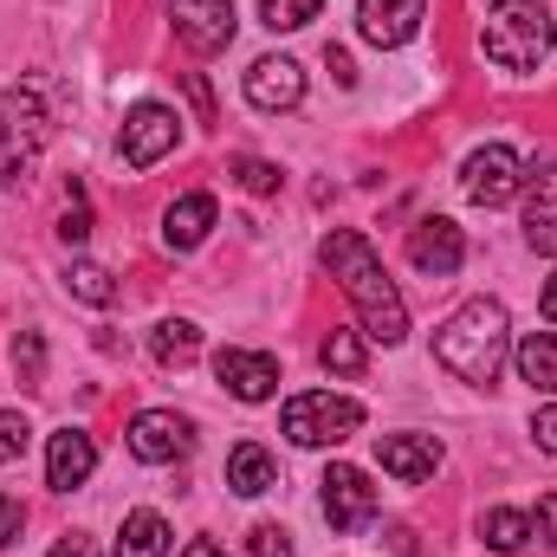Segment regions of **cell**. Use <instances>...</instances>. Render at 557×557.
<instances>
[{
    "instance_id": "6da1fadb",
    "label": "cell",
    "mask_w": 557,
    "mask_h": 557,
    "mask_svg": "<svg viewBox=\"0 0 557 557\" xmlns=\"http://www.w3.org/2000/svg\"><path fill=\"white\" fill-rule=\"evenodd\" d=\"M318 260H324V273L344 285V298L357 305V318H363L357 331H363V337H376V344H403V337H409V305H403L389 267L376 260V247H370L357 227H331V234L318 240Z\"/></svg>"
},
{
    "instance_id": "7a4b0ae2",
    "label": "cell",
    "mask_w": 557,
    "mask_h": 557,
    "mask_svg": "<svg viewBox=\"0 0 557 557\" xmlns=\"http://www.w3.org/2000/svg\"><path fill=\"white\" fill-rule=\"evenodd\" d=\"M506 357H512V318H506L499 298H467V305L434 331V363L454 370V376L473 383V389L499 383Z\"/></svg>"
},
{
    "instance_id": "3957f363",
    "label": "cell",
    "mask_w": 557,
    "mask_h": 557,
    "mask_svg": "<svg viewBox=\"0 0 557 557\" xmlns=\"http://www.w3.org/2000/svg\"><path fill=\"white\" fill-rule=\"evenodd\" d=\"M480 52L512 78L539 72L545 52H552V13L539 0H493L486 20H480Z\"/></svg>"
},
{
    "instance_id": "277c9868",
    "label": "cell",
    "mask_w": 557,
    "mask_h": 557,
    "mask_svg": "<svg viewBox=\"0 0 557 557\" xmlns=\"http://www.w3.org/2000/svg\"><path fill=\"white\" fill-rule=\"evenodd\" d=\"M52 137V117H46V91L26 78V85H7L0 91V188H26L33 182V162Z\"/></svg>"
},
{
    "instance_id": "5b68a950",
    "label": "cell",
    "mask_w": 557,
    "mask_h": 557,
    "mask_svg": "<svg viewBox=\"0 0 557 557\" xmlns=\"http://www.w3.org/2000/svg\"><path fill=\"white\" fill-rule=\"evenodd\" d=\"M278 428H285L292 447H337V441H350L363 428V403L337 396V389H305V396L285 403Z\"/></svg>"
},
{
    "instance_id": "8992f818",
    "label": "cell",
    "mask_w": 557,
    "mask_h": 557,
    "mask_svg": "<svg viewBox=\"0 0 557 557\" xmlns=\"http://www.w3.org/2000/svg\"><path fill=\"white\" fill-rule=\"evenodd\" d=\"M460 188H467V201H480V208H506V201H519V188H525V162H519V149H506V143L473 149L467 169H460Z\"/></svg>"
},
{
    "instance_id": "52a82bcc",
    "label": "cell",
    "mask_w": 557,
    "mask_h": 557,
    "mask_svg": "<svg viewBox=\"0 0 557 557\" xmlns=\"http://www.w3.org/2000/svg\"><path fill=\"white\" fill-rule=\"evenodd\" d=\"M318 486H324L318 499H324L331 532H363V525L376 519V506H383V499H376V486H370V473H363V467H350V460H331Z\"/></svg>"
},
{
    "instance_id": "ba28073f",
    "label": "cell",
    "mask_w": 557,
    "mask_h": 557,
    "mask_svg": "<svg viewBox=\"0 0 557 557\" xmlns=\"http://www.w3.org/2000/svg\"><path fill=\"white\" fill-rule=\"evenodd\" d=\"M175 143H182V117H175L169 104L143 98V104L124 111V137H117V149H124V162H131V169H156Z\"/></svg>"
},
{
    "instance_id": "9c48e42d",
    "label": "cell",
    "mask_w": 557,
    "mask_h": 557,
    "mask_svg": "<svg viewBox=\"0 0 557 557\" xmlns=\"http://www.w3.org/2000/svg\"><path fill=\"white\" fill-rule=\"evenodd\" d=\"M162 7L175 20V39L195 59H214L234 46V0H162Z\"/></svg>"
},
{
    "instance_id": "30bf717a",
    "label": "cell",
    "mask_w": 557,
    "mask_h": 557,
    "mask_svg": "<svg viewBox=\"0 0 557 557\" xmlns=\"http://www.w3.org/2000/svg\"><path fill=\"white\" fill-rule=\"evenodd\" d=\"M124 441H131V454L149 460V467H175V460H188V447H195V421L175 416V409H143Z\"/></svg>"
},
{
    "instance_id": "8fae6325",
    "label": "cell",
    "mask_w": 557,
    "mask_h": 557,
    "mask_svg": "<svg viewBox=\"0 0 557 557\" xmlns=\"http://www.w3.org/2000/svg\"><path fill=\"white\" fill-rule=\"evenodd\" d=\"M409 260H416V273L428 278H454L467 267V234L447 221V214H428L409 227Z\"/></svg>"
},
{
    "instance_id": "7c38bea8",
    "label": "cell",
    "mask_w": 557,
    "mask_h": 557,
    "mask_svg": "<svg viewBox=\"0 0 557 557\" xmlns=\"http://www.w3.org/2000/svg\"><path fill=\"white\" fill-rule=\"evenodd\" d=\"M421 20H428V0H357V33L383 52L409 46L421 33Z\"/></svg>"
},
{
    "instance_id": "4fadbf2b",
    "label": "cell",
    "mask_w": 557,
    "mask_h": 557,
    "mask_svg": "<svg viewBox=\"0 0 557 557\" xmlns=\"http://www.w3.org/2000/svg\"><path fill=\"white\" fill-rule=\"evenodd\" d=\"M214 376H221V389L240 396V403H267V396H278V357H267V350L227 344V350L214 357Z\"/></svg>"
},
{
    "instance_id": "5bb4252c",
    "label": "cell",
    "mask_w": 557,
    "mask_h": 557,
    "mask_svg": "<svg viewBox=\"0 0 557 557\" xmlns=\"http://www.w3.org/2000/svg\"><path fill=\"white\" fill-rule=\"evenodd\" d=\"M247 104L253 111H298L305 104V65L298 59H253V72H247Z\"/></svg>"
},
{
    "instance_id": "9a60e30c",
    "label": "cell",
    "mask_w": 557,
    "mask_h": 557,
    "mask_svg": "<svg viewBox=\"0 0 557 557\" xmlns=\"http://www.w3.org/2000/svg\"><path fill=\"white\" fill-rule=\"evenodd\" d=\"M91 473H98V441L85 428H59L46 441V486L52 493H78Z\"/></svg>"
},
{
    "instance_id": "2e32d148",
    "label": "cell",
    "mask_w": 557,
    "mask_h": 557,
    "mask_svg": "<svg viewBox=\"0 0 557 557\" xmlns=\"http://www.w3.org/2000/svg\"><path fill=\"white\" fill-rule=\"evenodd\" d=\"M525 247L557 260V162L525 175Z\"/></svg>"
},
{
    "instance_id": "e0dca14e",
    "label": "cell",
    "mask_w": 557,
    "mask_h": 557,
    "mask_svg": "<svg viewBox=\"0 0 557 557\" xmlns=\"http://www.w3.org/2000/svg\"><path fill=\"white\" fill-rule=\"evenodd\" d=\"M214 195H182V201H169L162 208V247L169 253H195L208 234H214Z\"/></svg>"
},
{
    "instance_id": "ac0fdd59",
    "label": "cell",
    "mask_w": 557,
    "mask_h": 557,
    "mask_svg": "<svg viewBox=\"0 0 557 557\" xmlns=\"http://www.w3.org/2000/svg\"><path fill=\"white\" fill-rule=\"evenodd\" d=\"M376 460H383V473H396L403 486H416V480H434L441 441L434 434H383L376 441Z\"/></svg>"
},
{
    "instance_id": "d6986e66",
    "label": "cell",
    "mask_w": 557,
    "mask_h": 557,
    "mask_svg": "<svg viewBox=\"0 0 557 557\" xmlns=\"http://www.w3.org/2000/svg\"><path fill=\"white\" fill-rule=\"evenodd\" d=\"M227 486H234L240 499H260V493H273V486H278L273 454H267L260 441H240V447L227 454Z\"/></svg>"
},
{
    "instance_id": "ffe728a7",
    "label": "cell",
    "mask_w": 557,
    "mask_h": 557,
    "mask_svg": "<svg viewBox=\"0 0 557 557\" xmlns=\"http://www.w3.org/2000/svg\"><path fill=\"white\" fill-rule=\"evenodd\" d=\"M512 363L539 396H557V331H525L512 344Z\"/></svg>"
},
{
    "instance_id": "44dd1931",
    "label": "cell",
    "mask_w": 557,
    "mask_h": 557,
    "mask_svg": "<svg viewBox=\"0 0 557 557\" xmlns=\"http://www.w3.org/2000/svg\"><path fill=\"white\" fill-rule=\"evenodd\" d=\"M195 350H201V331H195L188 318H162V324L149 331V357H156L162 370H182V363H195Z\"/></svg>"
},
{
    "instance_id": "7402d4cb",
    "label": "cell",
    "mask_w": 557,
    "mask_h": 557,
    "mask_svg": "<svg viewBox=\"0 0 557 557\" xmlns=\"http://www.w3.org/2000/svg\"><path fill=\"white\" fill-rule=\"evenodd\" d=\"M117 557H169V519L162 512H131L117 532Z\"/></svg>"
},
{
    "instance_id": "603a6c76",
    "label": "cell",
    "mask_w": 557,
    "mask_h": 557,
    "mask_svg": "<svg viewBox=\"0 0 557 557\" xmlns=\"http://www.w3.org/2000/svg\"><path fill=\"white\" fill-rule=\"evenodd\" d=\"M324 370H331V376H363V370H370L363 331H350V324H331V337H324Z\"/></svg>"
},
{
    "instance_id": "cb8c5ba5",
    "label": "cell",
    "mask_w": 557,
    "mask_h": 557,
    "mask_svg": "<svg viewBox=\"0 0 557 557\" xmlns=\"http://www.w3.org/2000/svg\"><path fill=\"white\" fill-rule=\"evenodd\" d=\"M480 539H486V552L512 557L525 539H532V519H525V512H512V506H493V512L480 519Z\"/></svg>"
},
{
    "instance_id": "d4e9b609",
    "label": "cell",
    "mask_w": 557,
    "mask_h": 557,
    "mask_svg": "<svg viewBox=\"0 0 557 557\" xmlns=\"http://www.w3.org/2000/svg\"><path fill=\"white\" fill-rule=\"evenodd\" d=\"M65 292H72L78 305H98V311H104V305L117 298V278L104 273V267H91V260H72V267H65Z\"/></svg>"
},
{
    "instance_id": "484cf974",
    "label": "cell",
    "mask_w": 557,
    "mask_h": 557,
    "mask_svg": "<svg viewBox=\"0 0 557 557\" xmlns=\"http://www.w3.org/2000/svg\"><path fill=\"white\" fill-rule=\"evenodd\" d=\"M7 363H13V376H20L26 389H39V383H46V337H39V331H13Z\"/></svg>"
},
{
    "instance_id": "4316f807",
    "label": "cell",
    "mask_w": 557,
    "mask_h": 557,
    "mask_svg": "<svg viewBox=\"0 0 557 557\" xmlns=\"http://www.w3.org/2000/svg\"><path fill=\"white\" fill-rule=\"evenodd\" d=\"M324 13V0H260V20L273 26V33H298V26H311Z\"/></svg>"
},
{
    "instance_id": "83f0119b",
    "label": "cell",
    "mask_w": 557,
    "mask_h": 557,
    "mask_svg": "<svg viewBox=\"0 0 557 557\" xmlns=\"http://www.w3.org/2000/svg\"><path fill=\"white\" fill-rule=\"evenodd\" d=\"M234 182L247 188V195H278V162H260V156H234Z\"/></svg>"
},
{
    "instance_id": "f1b7e54d",
    "label": "cell",
    "mask_w": 557,
    "mask_h": 557,
    "mask_svg": "<svg viewBox=\"0 0 557 557\" xmlns=\"http://www.w3.org/2000/svg\"><path fill=\"white\" fill-rule=\"evenodd\" d=\"M26 447H33V421L20 416V409H0V467L20 460Z\"/></svg>"
},
{
    "instance_id": "f546056e",
    "label": "cell",
    "mask_w": 557,
    "mask_h": 557,
    "mask_svg": "<svg viewBox=\"0 0 557 557\" xmlns=\"http://www.w3.org/2000/svg\"><path fill=\"white\" fill-rule=\"evenodd\" d=\"M247 557H292V532L285 525H253L247 532Z\"/></svg>"
},
{
    "instance_id": "4dcf8cb0",
    "label": "cell",
    "mask_w": 557,
    "mask_h": 557,
    "mask_svg": "<svg viewBox=\"0 0 557 557\" xmlns=\"http://www.w3.org/2000/svg\"><path fill=\"white\" fill-rule=\"evenodd\" d=\"M59 240H65V247H85V240H91V208H85V201H72V208H65Z\"/></svg>"
},
{
    "instance_id": "1f68e13d",
    "label": "cell",
    "mask_w": 557,
    "mask_h": 557,
    "mask_svg": "<svg viewBox=\"0 0 557 557\" xmlns=\"http://www.w3.org/2000/svg\"><path fill=\"white\" fill-rule=\"evenodd\" d=\"M20 532H26V506H20L13 493H0V552L20 545Z\"/></svg>"
},
{
    "instance_id": "d6a6232c",
    "label": "cell",
    "mask_w": 557,
    "mask_h": 557,
    "mask_svg": "<svg viewBox=\"0 0 557 557\" xmlns=\"http://www.w3.org/2000/svg\"><path fill=\"white\" fill-rule=\"evenodd\" d=\"M532 532H539V539L557 552V493H545V499H539V512H532Z\"/></svg>"
},
{
    "instance_id": "836d02e7",
    "label": "cell",
    "mask_w": 557,
    "mask_h": 557,
    "mask_svg": "<svg viewBox=\"0 0 557 557\" xmlns=\"http://www.w3.org/2000/svg\"><path fill=\"white\" fill-rule=\"evenodd\" d=\"M182 85H188V98H195V111H201V124H214V91H208V78H201V72H188Z\"/></svg>"
},
{
    "instance_id": "e575fe53",
    "label": "cell",
    "mask_w": 557,
    "mask_h": 557,
    "mask_svg": "<svg viewBox=\"0 0 557 557\" xmlns=\"http://www.w3.org/2000/svg\"><path fill=\"white\" fill-rule=\"evenodd\" d=\"M46 557H98V539H85V532H65V539H59Z\"/></svg>"
},
{
    "instance_id": "d590c367",
    "label": "cell",
    "mask_w": 557,
    "mask_h": 557,
    "mask_svg": "<svg viewBox=\"0 0 557 557\" xmlns=\"http://www.w3.org/2000/svg\"><path fill=\"white\" fill-rule=\"evenodd\" d=\"M532 441H539L545 454H557V409H539V416H532Z\"/></svg>"
},
{
    "instance_id": "8d00e7d4",
    "label": "cell",
    "mask_w": 557,
    "mask_h": 557,
    "mask_svg": "<svg viewBox=\"0 0 557 557\" xmlns=\"http://www.w3.org/2000/svg\"><path fill=\"white\" fill-rule=\"evenodd\" d=\"M324 65L337 72V85H357V65H350V52H344V46H331V52H324Z\"/></svg>"
},
{
    "instance_id": "74e56055",
    "label": "cell",
    "mask_w": 557,
    "mask_h": 557,
    "mask_svg": "<svg viewBox=\"0 0 557 557\" xmlns=\"http://www.w3.org/2000/svg\"><path fill=\"white\" fill-rule=\"evenodd\" d=\"M182 557H227V552H221L214 539H195V545H188V552H182Z\"/></svg>"
},
{
    "instance_id": "f35d334b",
    "label": "cell",
    "mask_w": 557,
    "mask_h": 557,
    "mask_svg": "<svg viewBox=\"0 0 557 557\" xmlns=\"http://www.w3.org/2000/svg\"><path fill=\"white\" fill-rule=\"evenodd\" d=\"M539 305H545V318H552V324H557V273L545 278V298H539Z\"/></svg>"
}]
</instances>
